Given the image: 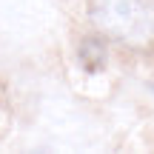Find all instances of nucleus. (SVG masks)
<instances>
[{"label": "nucleus", "instance_id": "f257e3e1", "mask_svg": "<svg viewBox=\"0 0 154 154\" xmlns=\"http://www.w3.org/2000/svg\"><path fill=\"white\" fill-rule=\"evenodd\" d=\"M88 20L114 43L134 49L154 43V0H88Z\"/></svg>", "mask_w": 154, "mask_h": 154}, {"label": "nucleus", "instance_id": "f03ea898", "mask_svg": "<svg viewBox=\"0 0 154 154\" xmlns=\"http://www.w3.org/2000/svg\"><path fill=\"white\" fill-rule=\"evenodd\" d=\"M80 63H83V69L91 72V74L106 66V49H103V43H100L97 37H86L80 43Z\"/></svg>", "mask_w": 154, "mask_h": 154}]
</instances>
